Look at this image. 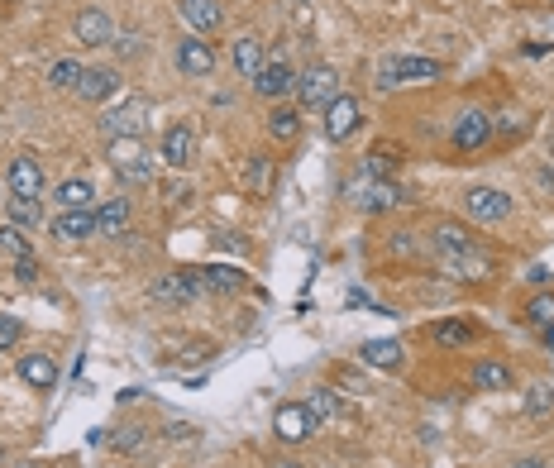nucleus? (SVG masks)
<instances>
[{
    "mask_svg": "<svg viewBox=\"0 0 554 468\" xmlns=\"http://www.w3.org/2000/svg\"><path fill=\"white\" fill-rule=\"evenodd\" d=\"M445 77V63L435 58H383L378 63V86L392 91V86H426Z\"/></svg>",
    "mask_w": 554,
    "mask_h": 468,
    "instance_id": "obj_1",
    "label": "nucleus"
},
{
    "mask_svg": "<svg viewBox=\"0 0 554 468\" xmlns=\"http://www.w3.org/2000/svg\"><path fill=\"white\" fill-rule=\"evenodd\" d=\"M110 168L125 187H144L153 177V153L144 149V139H110Z\"/></svg>",
    "mask_w": 554,
    "mask_h": 468,
    "instance_id": "obj_2",
    "label": "nucleus"
},
{
    "mask_svg": "<svg viewBox=\"0 0 554 468\" xmlns=\"http://www.w3.org/2000/svg\"><path fill=\"white\" fill-rule=\"evenodd\" d=\"M335 96H344V91H340V72H335V67L311 63L297 77V101H301V110H320V115H325V106H330Z\"/></svg>",
    "mask_w": 554,
    "mask_h": 468,
    "instance_id": "obj_3",
    "label": "nucleus"
},
{
    "mask_svg": "<svg viewBox=\"0 0 554 468\" xmlns=\"http://www.w3.org/2000/svg\"><path fill=\"white\" fill-rule=\"evenodd\" d=\"M144 120H149V101L129 96L125 106L101 115V134H106V139H144Z\"/></svg>",
    "mask_w": 554,
    "mask_h": 468,
    "instance_id": "obj_4",
    "label": "nucleus"
},
{
    "mask_svg": "<svg viewBox=\"0 0 554 468\" xmlns=\"http://www.w3.org/2000/svg\"><path fill=\"white\" fill-rule=\"evenodd\" d=\"M201 292H206L201 273H158L149 282V297L163 301V306H187V301H196Z\"/></svg>",
    "mask_w": 554,
    "mask_h": 468,
    "instance_id": "obj_5",
    "label": "nucleus"
},
{
    "mask_svg": "<svg viewBox=\"0 0 554 468\" xmlns=\"http://www.w3.org/2000/svg\"><path fill=\"white\" fill-rule=\"evenodd\" d=\"M488 139H492V115H488V110H478V106H469L459 120H454V129H449L454 153H478Z\"/></svg>",
    "mask_w": 554,
    "mask_h": 468,
    "instance_id": "obj_6",
    "label": "nucleus"
},
{
    "mask_svg": "<svg viewBox=\"0 0 554 468\" xmlns=\"http://www.w3.org/2000/svg\"><path fill=\"white\" fill-rule=\"evenodd\" d=\"M464 211H469V220H478V225H497V220L512 215V196L497 192V187H469V192H464Z\"/></svg>",
    "mask_w": 554,
    "mask_h": 468,
    "instance_id": "obj_7",
    "label": "nucleus"
},
{
    "mask_svg": "<svg viewBox=\"0 0 554 468\" xmlns=\"http://www.w3.org/2000/svg\"><path fill=\"white\" fill-rule=\"evenodd\" d=\"M359 125H363L359 96H335V101L325 106V139H330V144L354 139V129H359Z\"/></svg>",
    "mask_w": 554,
    "mask_h": 468,
    "instance_id": "obj_8",
    "label": "nucleus"
},
{
    "mask_svg": "<svg viewBox=\"0 0 554 468\" xmlns=\"http://www.w3.org/2000/svg\"><path fill=\"white\" fill-rule=\"evenodd\" d=\"M349 201L368 215H383V211H392V206H402L406 192L397 182H373V177H363L359 187H349Z\"/></svg>",
    "mask_w": 554,
    "mask_h": 468,
    "instance_id": "obj_9",
    "label": "nucleus"
},
{
    "mask_svg": "<svg viewBox=\"0 0 554 468\" xmlns=\"http://www.w3.org/2000/svg\"><path fill=\"white\" fill-rule=\"evenodd\" d=\"M254 91L263 96V101L282 106L287 96H297V72L282 63V58H277V63H263V67H258V77H254Z\"/></svg>",
    "mask_w": 554,
    "mask_h": 468,
    "instance_id": "obj_10",
    "label": "nucleus"
},
{
    "mask_svg": "<svg viewBox=\"0 0 554 468\" xmlns=\"http://www.w3.org/2000/svg\"><path fill=\"white\" fill-rule=\"evenodd\" d=\"M430 249H435V258L445 263V258H459V254H469V249H478V239H473L469 225H459V220H435Z\"/></svg>",
    "mask_w": 554,
    "mask_h": 468,
    "instance_id": "obj_11",
    "label": "nucleus"
},
{
    "mask_svg": "<svg viewBox=\"0 0 554 468\" xmlns=\"http://www.w3.org/2000/svg\"><path fill=\"white\" fill-rule=\"evenodd\" d=\"M43 182H48V177H43V163L34 153H15V158H10V196H34V201H39Z\"/></svg>",
    "mask_w": 554,
    "mask_h": 468,
    "instance_id": "obj_12",
    "label": "nucleus"
},
{
    "mask_svg": "<svg viewBox=\"0 0 554 468\" xmlns=\"http://www.w3.org/2000/svg\"><path fill=\"white\" fill-rule=\"evenodd\" d=\"M163 163H168V168H192L196 163V134H192V125H168L163 129Z\"/></svg>",
    "mask_w": 554,
    "mask_h": 468,
    "instance_id": "obj_13",
    "label": "nucleus"
},
{
    "mask_svg": "<svg viewBox=\"0 0 554 468\" xmlns=\"http://www.w3.org/2000/svg\"><path fill=\"white\" fill-rule=\"evenodd\" d=\"M177 67L187 72V77H211L215 72V48L201 34H187V39L177 43Z\"/></svg>",
    "mask_w": 554,
    "mask_h": 468,
    "instance_id": "obj_14",
    "label": "nucleus"
},
{
    "mask_svg": "<svg viewBox=\"0 0 554 468\" xmlns=\"http://www.w3.org/2000/svg\"><path fill=\"white\" fill-rule=\"evenodd\" d=\"M273 430L282 445H301L311 435V416H306V402H282L273 416Z\"/></svg>",
    "mask_w": 554,
    "mask_h": 468,
    "instance_id": "obj_15",
    "label": "nucleus"
},
{
    "mask_svg": "<svg viewBox=\"0 0 554 468\" xmlns=\"http://www.w3.org/2000/svg\"><path fill=\"white\" fill-rule=\"evenodd\" d=\"M177 10H182V20L192 24V34H215L220 20H225V10H220V0H177Z\"/></svg>",
    "mask_w": 554,
    "mask_h": 468,
    "instance_id": "obj_16",
    "label": "nucleus"
},
{
    "mask_svg": "<svg viewBox=\"0 0 554 468\" xmlns=\"http://www.w3.org/2000/svg\"><path fill=\"white\" fill-rule=\"evenodd\" d=\"M53 239H63V244H82L96 234V211H63L53 225H48Z\"/></svg>",
    "mask_w": 554,
    "mask_h": 468,
    "instance_id": "obj_17",
    "label": "nucleus"
},
{
    "mask_svg": "<svg viewBox=\"0 0 554 468\" xmlns=\"http://www.w3.org/2000/svg\"><path fill=\"white\" fill-rule=\"evenodd\" d=\"M72 29H77V39H82L86 48H106V43H115V24H110L106 10H82Z\"/></svg>",
    "mask_w": 554,
    "mask_h": 468,
    "instance_id": "obj_18",
    "label": "nucleus"
},
{
    "mask_svg": "<svg viewBox=\"0 0 554 468\" xmlns=\"http://www.w3.org/2000/svg\"><path fill=\"white\" fill-rule=\"evenodd\" d=\"M120 91V72L115 67H86L82 82H77V96L82 101H110Z\"/></svg>",
    "mask_w": 554,
    "mask_h": 468,
    "instance_id": "obj_19",
    "label": "nucleus"
},
{
    "mask_svg": "<svg viewBox=\"0 0 554 468\" xmlns=\"http://www.w3.org/2000/svg\"><path fill=\"white\" fill-rule=\"evenodd\" d=\"M402 144H373L368 158H363V177H373V182H392V172L402 168Z\"/></svg>",
    "mask_w": 554,
    "mask_h": 468,
    "instance_id": "obj_20",
    "label": "nucleus"
},
{
    "mask_svg": "<svg viewBox=\"0 0 554 468\" xmlns=\"http://www.w3.org/2000/svg\"><path fill=\"white\" fill-rule=\"evenodd\" d=\"M449 277H459V282H483V277H492L497 268H492V258L483 254V249H469V254H459V258H445L440 263Z\"/></svg>",
    "mask_w": 554,
    "mask_h": 468,
    "instance_id": "obj_21",
    "label": "nucleus"
},
{
    "mask_svg": "<svg viewBox=\"0 0 554 468\" xmlns=\"http://www.w3.org/2000/svg\"><path fill=\"white\" fill-rule=\"evenodd\" d=\"M230 63H235L239 77H249V82H254L258 67L268 63V58H263V39H258V34H239L235 48H230Z\"/></svg>",
    "mask_w": 554,
    "mask_h": 468,
    "instance_id": "obj_22",
    "label": "nucleus"
},
{
    "mask_svg": "<svg viewBox=\"0 0 554 468\" xmlns=\"http://www.w3.org/2000/svg\"><path fill=\"white\" fill-rule=\"evenodd\" d=\"M129 230V196H110L106 206L96 211V234H106V239H120Z\"/></svg>",
    "mask_w": 554,
    "mask_h": 468,
    "instance_id": "obj_23",
    "label": "nucleus"
},
{
    "mask_svg": "<svg viewBox=\"0 0 554 468\" xmlns=\"http://www.w3.org/2000/svg\"><path fill=\"white\" fill-rule=\"evenodd\" d=\"M20 378L29 387L48 392V387H58V363L48 359V354H24V359H20Z\"/></svg>",
    "mask_w": 554,
    "mask_h": 468,
    "instance_id": "obj_24",
    "label": "nucleus"
},
{
    "mask_svg": "<svg viewBox=\"0 0 554 468\" xmlns=\"http://www.w3.org/2000/svg\"><path fill=\"white\" fill-rule=\"evenodd\" d=\"M526 416H531L535 426H545L554 416V383L550 378H540V383L526 387Z\"/></svg>",
    "mask_w": 554,
    "mask_h": 468,
    "instance_id": "obj_25",
    "label": "nucleus"
},
{
    "mask_svg": "<svg viewBox=\"0 0 554 468\" xmlns=\"http://www.w3.org/2000/svg\"><path fill=\"white\" fill-rule=\"evenodd\" d=\"M91 196H96V187H91L86 177H67L63 187L53 192V201H58L63 211H91Z\"/></svg>",
    "mask_w": 554,
    "mask_h": 468,
    "instance_id": "obj_26",
    "label": "nucleus"
},
{
    "mask_svg": "<svg viewBox=\"0 0 554 468\" xmlns=\"http://www.w3.org/2000/svg\"><path fill=\"white\" fill-rule=\"evenodd\" d=\"M430 340L440 344V349H469L473 325H464V320H435V325H430Z\"/></svg>",
    "mask_w": 554,
    "mask_h": 468,
    "instance_id": "obj_27",
    "label": "nucleus"
},
{
    "mask_svg": "<svg viewBox=\"0 0 554 468\" xmlns=\"http://www.w3.org/2000/svg\"><path fill=\"white\" fill-rule=\"evenodd\" d=\"M512 368L507 363H497V359H483V363H473V387H483V392H502V387H512Z\"/></svg>",
    "mask_w": 554,
    "mask_h": 468,
    "instance_id": "obj_28",
    "label": "nucleus"
},
{
    "mask_svg": "<svg viewBox=\"0 0 554 468\" xmlns=\"http://www.w3.org/2000/svg\"><path fill=\"white\" fill-rule=\"evenodd\" d=\"M301 134V115L292 106H273L268 110V139H277V144H292Z\"/></svg>",
    "mask_w": 554,
    "mask_h": 468,
    "instance_id": "obj_29",
    "label": "nucleus"
},
{
    "mask_svg": "<svg viewBox=\"0 0 554 468\" xmlns=\"http://www.w3.org/2000/svg\"><path fill=\"white\" fill-rule=\"evenodd\" d=\"M363 363H373V368H402V344L397 340H368L359 349Z\"/></svg>",
    "mask_w": 554,
    "mask_h": 468,
    "instance_id": "obj_30",
    "label": "nucleus"
},
{
    "mask_svg": "<svg viewBox=\"0 0 554 468\" xmlns=\"http://www.w3.org/2000/svg\"><path fill=\"white\" fill-rule=\"evenodd\" d=\"M201 282H206V292H239L244 273L230 268V263H211V268H201Z\"/></svg>",
    "mask_w": 554,
    "mask_h": 468,
    "instance_id": "obj_31",
    "label": "nucleus"
},
{
    "mask_svg": "<svg viewBox=\"0 0 554 468\" xmlns=\"http://www.w3.org/2000/svg\"><path fill=\"white\" fill-rule=\"evenodd\" d=\"M306 416H311V426H325V421H335V416H340V402H335V392H330V387H316V392L306 397Z\"/></svg>",
    "mask_w": 554,
    "mask_h": 468,
    "instance_id": "obj_32",
    "label": "nucleus"
},
{
    "mask_svg": "<svg viewBox=\"0 0 554 468\" xmlns=\"http://www.w3.org/2000/svg\"><path fill=\"white\" fill-rule=\"evenodd\" d=\"M82 72H86V67L77 63V58H63V63H53V67H48V82L58 86V91H77Z\"/></svg>",
    "mask_w": 554,
    "mask_h": 468,
    "instance_id": "obj_33",
    "label": "nucleus"
},
{
    "mask_svg": "<svg viewBox=\"0 0 554 468\" xmlns=\"http://www.w3.org/2000/svg\"><path fill=\"white\" fill-rule=\"evenodd\" d=\"M249 187H254V196H268V187H273V158L268 153L249 158Z\"/></svg>",
    "mask_w": 554,
    "mask_h": 468,
    "instance_id": "obj_34",
    "label": "nucleus"
},
{
    "mask_svg": "<svg viewBox=\"0 0 554 468\" xmlns=\"http://www.w3.org/2000/svg\"><path fill=\"white\" fill-rule=\"evenodd\" d=\"M526 320H531L535 330L554 325V292H535V297L526 301Z\"/></svg>",
    "mask_w": 554,
    "mask_h": 468,
    "instance_id": "obj_35",
    "label": "nucleus"
},
{
    "mask_svg": "<svg viewBox=\"0 0 554 468\" xmlns=\"http://www.w3.org/2000/svg\"><path fill=\"white\" fill-rule=\"evenodd\" d=\"M0 249H5L10 258H29V244H24L20 225H0Z\"/></svg>",
    "mask_w": 554,
    "mask_h": 468,
    "instance_id": "obj_36",
    "label": "nucleus"
},
{
    "mask_svg": "<svg viewBox=\"0 0 554 468\" xmlns=\"http://www.w3.org/2000/svg\"><path fill=\"white\" fill-rule=\"evenodd\" d=\"M10 220L34 225V220H39V201H34V196H10Z\"/></svg>",
    "mask_w": 554,
    "mask_h": 468,
    "instance_id": "obj_37",
    "label": "nucleus"
},
{
    "mask_svg": "<svg viewBox=\"0 0 554 468\" xmlns=\"http://www.w3.org/2000/svg\"><path fill=\"white\" fill-rule=\"evenodd\" d=\"M120 58H139L144 53V34H115V43H110Z\"/></svg>",
    "mask_w": 554,
    "mask_h": 468,
    "instance_id": "obj_38",
    "label": "nucleus"
},
{
    "mask_svg": "<svg viewBox=\"0 0 554 468\" xmlns=\"http://www.w3.org/2000/svg\"><path fill=\"white\" fill-rule=\"evenodd\" d=\"M24 335V325L15 316H0V349H10V344H20Z\"/></svg>",
    "mask_w": 554,
    "mask_h": 468,
    "instance_id": "obj_39",
    "label": "nucleus"
},
{
    "mask_svg": "<svg viewBox=\"0 0 554 468\" xmlns=\"http://www.w3.org/2000/svg\"><path fill=\"white\" fill-rule=\"evenodd\" d=\"M15 277H20V282H39V258H34V254L15 258Z\"/></svg>",
    "mask_w": 554,
    "mask_h": 468,
    "instance_id": "obj_40",
    "label": "nucleus"
},
{
    "mask_svg": "<svg viewBox=\"0 0 554 468\" xmlns=\"http://www.w3.org/2000/svg\"><path fill=\"white\" fill-rule=\"evenodd\" d=\"M526 277H531V282H540V287H545V282H550V268H540V263H535V268H531V273H526Z\"/></svg>",
    "mask_w": 554,
    "mask_h": 468,
    "instance_id": "obj_41",
    "label": "nucleus"
},
{
    "mask_svg": "<svg viewBox=\"0 0 554 468\" xmlns=\"http://www.w3.org/2000/svg\"><path fill=\"white\" fill-rule=\"evenodd\" d=\"M516 468H545V459H535V454H526V459H516Z\"/></svg>",
    "mask_w": 554,
    "mask_h": 468,
    "instance_id": "obj_42",
    "label": "nucleus"
},
{
    "mask_svg": "<svg viewBox=\"0 0 554 468\" xmlns=\"http://www.w3.org/2000/svg\"><path fill=\"white\" fill-rule=\"evenodd\" d=\"M540 335H545V349H550V354H554V325H545Z\"/></svg>",
    "mask_w": 554,
    "mask_h": 468,
    "instance_id": "obj_43",
    "label": "nucleus"
},
{
    "mask_svg": "<svg viewBox=\"0 0 554 468\" xmlns=\"http://www.w3.org/2000/svg\"><path fill=\"white\" fill-rule=\"evenodd\" d=\"M273 468H301V464H287V459H282V464H273Z\"/></svg>",
    "mask_w": 554,
    "mask_h": 468,
    "instance_id": "obj_44",
    "label": "nucleus"
},
{
    "mask_svg": "<svg viewBox=\"0 0 554 468\" xmlns=\"http://www.w3.org/2000/svg\"><path fill=\"white\" fill-rule=\"evenodd\" d=\"M292 5H306V0H292Z\"/></svg>",
    "mask_w": 554,
    "mask_h": 468,
    "instance_id": "obj_45",
    "label": "nucleus"
}]
</instances>
